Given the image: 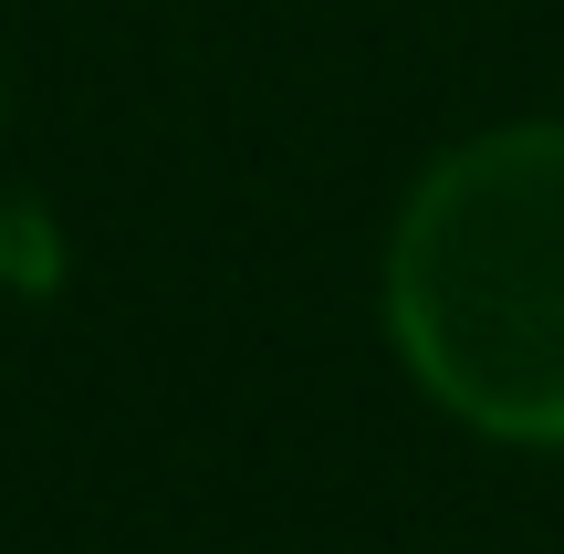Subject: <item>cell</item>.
<instances>
[{"instance_id": "obj_1", "label": "cell", "mask_w": 564, "mask_h": 554, "mask_svg": "<svg viewBox=\"0 0 564 554\" xmlns=\"http://www.w3.org/2000/svg\"><path fill=\"white\" fill-rule=\"evenodd\" d=\"M387 314L440 409L564 439V126L481 137L408 199Z\"/></svg>"}]
</instances>
